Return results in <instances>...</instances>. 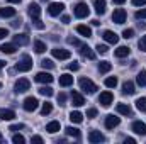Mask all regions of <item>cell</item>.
<instances>
[{
    "mask_svg": "<svg viewBox=\"0 0 146 144\" xmlns=\"http://www.w3.org/2000/svg\"><path fill=\"white\" fill-rule=\"evenodd\" d=\"M15 70L17 71H29V70H33V58L29 56V54H22V58L19 59V63L15 65Z\"/></svg>",
    "mask_w": 146,
    "mask_h": 144,
    "instance_id": "6da1fadb",
    "label": "cell"
},
{
    "mask_svg": "<svg viewBox=\"0 0 146 144\" xmlns=\"http://www.w3.org/2000/svg\"><path fill=\"white\" fill-rule=\"evenodd\" d=\"M78 85H80V88H82L85 93H88V95H92V93L97 92V85H95L92 80H88V78H80V80H78Z\"/></svg>",
    "mask_w": 146,
    "mask_h": 144,
    "instance_id": "7a4b0ae2",
    "label": "cell"
},
{
    "mask_svg": "<svg viewBox=\"0 0 146 144\" xmlns=\"http://www.w3.org/2000/svg\"><path fill=\"white\" fill-rule=\"evenodd\" d=\"M88 14H90V9H88L87 3H83V2L76 3V7H75V17L85 19V17H88Z\"/></svg>",
    "mask_w": 146,
    "mask_h": 144,
    "instance_id": "3957f363",
    "label": "cell"
},
{
    "mask_svg": "<svg viewBox=\"0 0 146 144\" xmlns=\"http://www.w3.org/2000/svg\"><path fill=\"white\" fill-rule=\"evenodd\" d=\"M31 88V81L27 80V78H19L17 81H15V92L17 93H24V92H27Z\"/></svg>",
    "mask_w": 146,
    "mask_h": 144,
    "instance_id": "277c9868",
    "label": "cell"
},
{
    "mask_svg": "<svg viewBox=\"0 0 146 144\" xmlns=\"http://www.w3.org/2000/svg\"><path fill=\"white\" fill-rule=\"evenodd\" d=\"M126 17H127V14H126L124 9H115L114 14H112V20L115 24H124L126 22Z\"/></svg>",
    "mask_w": 146,
    "mask_h": 144,
    "instance_id": "5b68a950",
    "label": "cell"
},
{
    "mask_svg": "<svg viewBox=\"0 0 146 144\" xmlns=\"http://www.w3.org/2000/svg\"><path fill=\"white\" fill-rule=\"evenodd\" d=\"M51 54H53L56 59H70V56H72V53H70L68 49H61V48L51 49Z\"/></svg>",
    "mask_w": 146,
    "mask_h": 144,
    "instance_id": "8992f818",
    "label": "cell"
},
{
    "mask_svg": "<svg viewBox=\"0 0 146 144\" xmlns=\"http://www.w3.org/2000/svg\"><path fill=\"white\" fill-rule=\"evenodd\" d=\"M37 107H39V102H37L36 97H27L24 100V110L26 112H34Z\"/></svg>",
    "mask_w": 146,
    "mask_h": 144,
    "instance_id": "52a82bcc",
    "label": "cell"
},
{
    "mask_svg": "<svg viewBox=\"0 0 146 144\" xmlns=\"http://www.w3.org/2000/svg\"><path fill=\"white\" fill-rule=\"evenodd\" d=\"M63 9H65V5H63V3H60V2H53V3H49L48 12H49V15L56 17V15H60V14L63 12Z\"/></svg>",
    "mask_w": 146,
    "mask_h": 144,
    "instance_id": "ba28073f",
    "label": "cell"
},
{
    "mask_svg": "<svg viewBox=\"0 0 146 144\" xmlns=\"http://www.w3.org/2000/svg\"><path fill=\"white\" fill-rule=\"evenodd\" d=\"M88 141H90L92 144H99V143H104L106 137H104V134H100V131H90Z\"/></svg>",
    "mask_w": 146,
    "mask_h": 144,
    "instance_id": "9c48e42d",
    "label": "cell"
},
{
    "mask_svg": "<svg viewBox=\"0 0 146 144\" xmlns=\"http://www.w3.org/2000/svg\"><path fill=\"white\" fill-rule=\"evenodd\" d=\"M112 100H114V95H112L110 92H102L100 97H99V102H100L104 107H109L110 104H112Z\"/></svg>",
    "mask_w": 146,
    "mask_h": 144,
    "instance_id": "30bf717a",
    "label": "cell"
},
{
    "mask_svg": "<svg viewBox=\"0 0 146 144\" xmlns=\"http://www.w3.org/2000/svg\"><path fill=\"white\" fill-rule=\"evenodd\" d=\"M121 124V119L119 117H115V115H112V114H109L107 117H106V127L107 129H114V127H117Z\"/></svg>",
    "mask_w": 146,
    "mask_h": 144,
    "instance_id": "8fae6325",
    "label": "cell"
},
{
    "mask_svg": "<svg viewBox=\"0 0 146 144\" xmlns=\"http://www.w3.org/2000/svg\"><path fill=\"white\" fill-rule=\"evenodd\" d=\"M36 81H39V83H44V85H49L51 81H53V76L49 75V73L46 71H41L36 75Z\"/></svg>",
    "mask_w": 146,
    "mask_h": 144,
    "instance_id": "7c38bea8",
    "label": "cell"
},
{
    "mask_svg": "<svg viewBox=\"0 0 146 144\" xmlns=\"http://www.w3.org/2000/svg\"><path fill=\"white\" fill-rule=\"evenodd\" d=\"M133 131H134L136 134H139V136H146V124L141 122V120L133 122Z\"/></svg>",
    "mask_w": 146,
    "mask_h": 144,
    "instance_id": "4fadbf2b",
    "label": "cell"
},
{
    "mask_svg": "<svg viewBox=\"0 0 146 144\" xmlns=\"http://www.w3.org/2000/svg\"><path fill=\"white\" fill-rule=\"evenodd\" d=\"M29 15H31V19H33V22H34V20H39L41 9H39L37 3H31V5H29Z\"/></svg>",
    "mask_w": 146,
    "mask_h": 144,
    "instance_id": "5bb4252c",
    "label": "cell"
},
{
    "mask_svg": "<svg viewBox=\"0 0 146 144\" xmlns=\"http://www.w3.org/2000/svg\"><path fill=\"white\" fill-rule=\"evenodd\" d=\"M102 37H104L109 44H117V42H119V36H117L115 32H112V31H104Z\"/></svg>",
    "mask_w": 146,
    "mask_h": 144,
    "instance_id": "9a60e30c",
    "label": "cell"
},
{
    "mask_svg": "<svg viewBox=\"0 0 146 144\" xmlns=\"http://www.w3.org/2000/svg\"><path fill=\"white\" fill-rule=\"evenodd\" d=\"M80 54H82L83 58H88V59H94V58H95V53H94L88 46H85V44H80Z\"/></svg>",
    "mask_w": 146,
    "mask_h": 144,
    "instance_id": "2e32d148",
    "label": "cell"
},
{
    "mask_svg": "<svg viewBox=\"0 0 146 144\" xmlns=\"http://www.w3.org/2000/svg\"><path fill=\"white\" fill-rule=\"evenodd\" d=\"M15 117V112L10 108H0V120H12Z\"/></svg>",
    "mask_w": 146,
    "mask_h": 144,
    "instance_id": "e0dca14e",
    "label": "cell"
},
{
    "mask_svg": "<svg viewBox=\"0 0 146 144\" xmlns=\"http://www.w3.org/2000/svg\"><path fill=\"white\" fill-rule=\"evenodd\" d=\"M72 102L75 107H82L83 104H85V98L78 93V92H72Z\"/></svg>",
    "mask_w": 146,
    "mask_h": 144,
    "instance_id": "ac0fdd59",
    "label": "cell"
},
{
    "mask_svg": "<svg viewBox=\"0 0 146 144\" xmlns=\"http://www.w3.org/2000/svg\"><path fill=\"white\" fill-rule=\"evenodd\" d=\"M27 42H29V36H27V34H15V36H14V44H15V46H17V44H19V46H24V44H27Z\"/></svg>",
    "mask_w": 146,
    "mask_h": 144,
    "instance_id": "d6986e66",
    "label": "cell"
},
{
    "mask_svg": "<svg viewBox=\"0 0 146 144\" xmlns=\"http://www.w3.org/2000/svg\"><path fill=\"white\" fill-rule=\"evenodd\" d=\"M60 85H61V87H70V85H73V76L68 75V73L61 75V76H60Z\"/></svg>",
    "mask_w": 146,
    "mask_h": 144,
    "instance_id": "ffe728a7",
    "label": "cell"
},
{
    "mask_svg": "<svg viewBox=\"0 0 146 144\" xmlns=\"http://www.w3.org/2000/svg\"><path fill=\"white\" fill-rule=\"evenodd\" d=\"M15 49H17V48H15V44H14V42H12V44H10V42H7V44H2V46H0V51H2V53H5V54H14V53H15Z\"/></svg>",
    "mask_w": 146,
    "mask_h": 144,
    "instance_id": "44dd1931",
    "label": "cell"
},
{
    "mask_svg": "<svg viewBox=\"0 0 146 144\" xmlns=\"http://www.w3.org/2000/svg\"><path fill=\"white\" fill-rule=\"evenodd\" d=\"M129 53H131V51H129L127 46H119V48L114 51V54H115L117 58H126V56H129Z\"/></svg>",
    "mask_w": 146,
    "mask_h": 144,
    "instance_id": "7402d4cb",
    "label": "cell"
},
{
    "mask_svg": "<svg viewBox=\"0 0 146 144\" xmlns=\"http://www.w3.org/2000/svg\"><path fill=\"white\" fill-rule=\"evenodd\" d=\"M134 92H136V90H134V83L127 80V81L122 85V93H124V95H133Z\"/></svg>",
    "mask_w": 146,
    "mask_h": 144,
    "instance_id": "603a6c76",
    "label": "cell"
},
{
    "mask_svg": "<svg viewBox=\"0 0 146 144\" xmlns=\"http://www.w3.org/2000/svg\"><path fill=\"white\" fill-rule=\"evenodd\" d=\"M117 112L119 114H122V115H133V108L129 107V105H126V104H117Z\"/></svg>",
    "mask_w": 146,
    "mask_h": 144,
    "instance_id": "cb8c5ba5",
    "label": "cell"
},
{
    "mask_svg": "<svg viewBox=\"0 0 146 144\" xmlns=\"http://www.w3.org/2000/svg\"><path fill=\"white\" fill-rule=\"evenodd\" d=\"M94 5H95V12L99 15H102L106 12V0H94Z\"/></svg>",
    "mask_w": 146,
    "mask_h": 144,
    "instance_id": "d4e9b609",
    "label": "cell"
},
{
    "mask_svg": "<svg viewBox=\"0 0 146 144\" xmlns=\"http://www.w3.org/2000/svg\"><path fill=\"white\" fill-rule=\"evenodd\" d=\"M76 31H78V34H82V36L92 37V29H90L88 26H83V24H80V26L76 27Z\"/></svg>",
    "mask_w": 146,
    "mask_h": 144,
    "instance_id": "484cf974",
    "label": "cell"
},
{
    "mask_svg": "<svg viewBox=\"0 0 146 144\" xmlns=\"http://www.w3.org/2000/svg\"><path fill=\"white\" fill-rule=\"evenodd\" d=\"M60 127H61V126H60V122H58V120H53V122H49V124L46 126V131H48L49 134H54V132H58V131H60Z\"/></svg>",
    "mask_w": 146,
    "mask_h": 144,
    "instance_id": "4316f807",
    "label": "cell"
},
{
    "mask_svg": "<svg viewBox=\"0 0 146 144\" xmlns=\"http://www.w3.org/2000/svg\"><path fill=\"white\" fill-rule=\"evenodd\" d=\"M14 15H15V9H10V7L0 9V17H14Z\"/></svg>",
    "mask_w": 146,
    "mask_h": 144,
    "instance_id": "83f0119b",
    "label": "cell"
},
{
    "mask_svg": "<svg viewBox=\"0 0 146 144\" xmlns=\"http://www.w3.org/2000/svg\"><path fill=\"white\" fill-rule=\"evenodd\" d=\"M70 120H72V122H75V124H80V122L83 120V115H82L78 110H75V112H72V114H70Z\"/></svg>",
    "mask_w": 146,
    "mask_h": 144,
    "instance_id": "f1b7e54d",
    "label": "cell"
},
{
    "mask_svg": "<svg viewBox=\"0 0 146 144\" xmlns=\"http://www.w3.org/2000/svg\"><path fill=\"white\" fill-rule=\"evenodd\" d=\"M110 68H112V65H110L109 61H100L99 63V71L100 73H109Z\"/></svg>",
    "mask_w": 146,
    "mask_h": 144,
    "instance_id": "f546056e",
    "label": "cell"
},
{
    "mask_svg": "<svg viewBox=\"0 0 146 144\" xmlns=\"http://www.w3.org/2000/svg\"><path fill=\"white\" fill-rule=\"evenodd\" d=\"M37 92H39L42 97H51V95L54 93V92H53V88H51V87H46V85H44V87H41Z\"/></svg>",
    "mask_w": 146,
    "mask_h": 144,
    "instance_id": "4dcf8cb0",
    "label": "cell"
},
{
    "mask_svg": "<svg viewBox=\"0 0 146 144\" xmlns=\"http://www.w3.org/2000/svg\"><path fill=\"white\" fill-rule=\"evenodd\" d=\"M65 131H66V134H68V136H72V137H75V139H78V137H80V131H78L76 127H73V126L66 127Z\"/></svg>",
    "mask_w": 146,
    "mask_h": 144,
    "instance_id": "1f68e13d",
    "label": "cell"
},
{
    "mask_svg": "<svg viewBox=\"0 0 146 144\" xmlns=\"http://www.w3.org/2000/svg\"><path fill=\"white\" fill-rule=\"evenodd\" d=\"M136 81H138V85H139V87H146V71H145V70L138 73V78H136Z\"/></svg>",
    "mask_w": 146,
    "mask_h": 144,
    "instance_id": "d6a6232c",
    "label": "cell"
},
{
    "mask_svg": "<svg viewBox=\"0 0 146 144\" xmlns=\"http://www.w3.org/2000/svg\"><path fill=\"white\" fill-rule=\"evenodd\" d=\"M34 49H36V53L41 54V53H44V51H46V44H44L42 41H39V39H37V41H34Z\"/></svg>",
    "mask_w": 146,
    "mask_h": 144,
    "instance_id": "836d02e7",
    "label": "cell"
},
{
    "mask_svg": "<svg viewBox=\"0 0 146 144\" xmlns=\"http://www.w3.org/2000/svg\"><path fill=\"white\" fill-rule=\"evenodd\" d=\"M136 107L139 112H146V97H141L136 100Z\"/></svg>",
    "mask_w": 146,
    "mask_h": 144,
    "instance_id": "e575fe53",
    "label": "cell"
},
{
    "mask_svg": "<svg viewBox=\"0 0 146 144\" xmlns=\"http://www.w3.org/2000/svg\"><path fill=\"white\" fill-rule=\"evenodd\" d=\"M106 87H107V88H115V87H117V78H115V76L106 78Z\"/></svg>",
    "mask_w": 146,
    "mask_h": 144,
    "instance_id": "d590c367",
    "label": "cell"
},
{
    "mask_svg": "<svg viewBox=\"0 0 146 144\" xmlns=\"http://www.w3.org/2000/svg\"><path fill=\"white\" fill-rule=\"evenodd\" d=\"M51 110H53V105H51L49 102H46V104H42L41 114H42V115H48V114H51Z\"/></svg>",
    "mask_w": 146,
    "mask_h": 144,
    "instance_id": "8d00e7d4",
    "label": "cell"
},
{
    "mask_svg": "<svg viewBox=\"0 0 146 144\" xmlns=\"http://www.w3.org/2000/svg\"><path fill=\"white\" fill-rule=\"evenodd\" d=\"M41 66H42L44 70H51V68H54V63H53L51 59H42V61H41Z\"/></svg>",
    "mask_w": 146,
    "mask_h": 144,
    "instance_id": "74e56055",
    "label": "cell"
},
{
    "mask_svg": "<svg viewBox=\"0 0 146 144\" xmlns=\"http://www.w3.org/2000/svg\"><path fill=\"white\" fill-rule=\"evenodd\" d=\"M12 143H14V144H24V143H26V139H24V136H22V134H14Z\"/></svg>",
    "mask_w": 146,
    "mask_h": 144,
    "instance_id": "f35d334b",
    "label": "cell"
},
{
    "mask_svg": "<svg viewBox=\"0 0 146 144\" xmlns=\"http://www.w3.org/2000/svg\"><path fill=\"white\" fill-rule=\"evenodd\" d=\"M95 49H97V53H100V54H106V53L109 51V48H107L106 44H97V48H95Z\"/></svg>",
    "mask_w": 146,
    "mask_h": 144,
    "instance_id": "ab89813d",
    "label": "cell"
},
{
    "mask_svg": "<svg viewBox=\"0 0 146 144\" xmlns=\"http://www.w3.org/2000/svg\"><path fill=\"white\" fill-rule=\"evenodd\" d=\"M24 127H26L24 124H14V126H10V127H9V131H12V132H17V131H22Z\"/></svg>",
    "mask_w": 146,
    "mask_h": 144,
    "instance_id": "60d3db41",
    "label": "cell"
},
{
    "mask_svg": "<svg viewBox=\"0 0 146 144\" xmlns=\"http://www.w3.org/2000/svg\"><path fill=\"white\" fill-rule=\"evenodd\" d=\"M133 36H134V31H133V29H124V31H122V37H124V39H131Z\"/></svg>",
    "mask_w": 146,
    "mask_h": 144,
    "instance_id": "b9f144b4",
    "label": "cell"
},
{
    "mask_svg": "<svg viewBox=\"0 0 146 144\" xmlns=\"http://www.w3.org/2000/svg\"><path fill=\"white\" fill-rule=\"evenodd\" d=\"M138 46H139V49H141V51H145V53H146V36H143L141 39H139Z\"/></svg>",
    "mask_w": 146,
    "mask_h": 144,
    "instance_id": "7bdbcfd3",
    "label": "cell"
},
{
    "mask_svg": "<svg viewBox=\"0 0 146 144\" xmlns=\"http://www.w3.org/2000/svg\"><path fill=\"white\" fill-rule=\"evenodd\" d=\"M87 117H88V119L97 117V108H88V110H87Z\"/></svg>",
    "mask_w": 146,
    "mask_h": 144,
    "instance_id": "ee69618b",
    "label": "cell"
},
{
    "mask_svg": "<svg viewBox=\"0 0 146 144\" xmlns=\"http://www.w3.org/2000/svg\"><path fill=\"white\" fill-rule=\"evenodd\" d=\"M134 17H136V19H146V9H143V10H138Z\"/></svg>",
    "mask_w": 146,
    "mask_h": 144,
    "instance_id": "f6af8a7d",
    "label": "cell"
},
{
    "mask_svg": "<svg viewBox=\"0 0 146 144\" xmlns=\"http://www.w3.org/2000/svg\"><path fill=\"white\" fill-rule=\"evenodd\" d=\"M66 41H68V44H73V46H80V41H78L76 37H68Z\"/></svg>",
    "mask_w": 146,
    "mask_h": 144,
    "instance_id": "bcb514c9",
    "label": "cell"
},
{
    "mask_svg": "<svg viewBox=\"0 0 146 144\" xmlns=\"http://www.w3.org/2000/svg\"><path fill=\"white\" fill-rule=\"evenodd\" d=\"M68 68H70V70H72V71H76V70H78V68H80V65H78V63H76V61H73V63H70V65H68Z\"/></svg>",
    "mask_w": 146,
    "mask_h": 144,
    "instance_id": "7dc6e473",
    "label": "cell"
},
{
    "mask_svg": "<svg viewBox=\"0 0 146 144\" xmlns=\"http://www.w3.org/2000/svg\"><path fill=\"white\" fill-rule=\"evenodd\" d=\"M31 143H36V144H42V137L41 136H33Z\"/></svg>",
    "mask_w": 146,
    "mask_h": 144,
    "instance_id": "c3c4849f",
    "label": "cell"
},
{
    "mask_svg": "<svg viewBox=\"0 0 146 144\" xmlns=\"http://www.w3.org/2000/svg\"><path fill=\"white\" fill-rule=\"evenodd\" d=\"M58 102L63 105V104L66 102V95H65V93H60V95H58Z\"/></svg>",
    "mask_w": 146,
    "mask_h": 144,
    "instance_id": "681fc988",
    "label": "cell"
},
{
    "mask_svg": "<svg viewBox=\"0 0 146 144\" xmlns=\"http://www.w3.org/2000/svg\"><path fill=\"white\" fill-rule=\"evenodd\" d=\"M133 5L139 7V5H146V0H133Z\"/></svg>",
    "mask_w": 146,
    "mask_h": 144,
    "instance_id": "f907efd6",
    "label": "cell"
},
{
    "mask_svg": "<svg viewBox=\"0 0 146 144\" xmlns=\"http://www.w3.org/2000/svg\"><path fill=\"white\" fill-rule=\"evenodd\" d=\"M7 36H9V31H7V29H0V41Z\"/></svg>",
    "mask_w": 146,
    "mask_h": 144,
    "instance_id": "816d5d0a",
    "label": "cell"
},
{
    "mask_svg": "<svg viewBox=\"0 0 146 144\" xmlns=\"http://www.w3.org/2000/svg\"><path fill=\"white\" fill-rule=\"evenodd\" d=\"M34 26H36L37 29H42V27H44V24H42L41 20H34Z\"/></svg>",
    "mask_w": 146,
    "mask_h": 144,
    "instance_id": "f5cc1de1",
    "label": "cell"
},
{
    "mask_svg": "<svg viewBox=\"0 0 146 144\" xmlns=\"http://www.w3.org/2000/svg\"><path fill=\"white\" fill-rule=\"evenodd\" d=\"M134 143H136V141H134L133 137H126V139H124V144H134Z\"/></svg>",
    "mask_w": 146,
    "mask_h": 144,
    "instance_id": "db71d44e",
    "label": "cell"
},
{
    "mask_svg": "<svg viewBox=\"0 0 146 144\" xmlns=\"http://www.w3.org/2000/svg\"><path fill=\"white\" fill-rule=\"evenodd\" d=\"M61 22H63V24H68V22H70V17H68V15H63V17H61Z\"/></svg>",
    "mask_w": 146,
    "mask_h": 144,
    "instance_id": "11a10c76",
    "label": "cell"
},
{
    "mask_svg": "<svg viewBox=\"0 0 146 144\" xmlns=\"http://www.w3.org/2000/svg\"><path fill=\"white\" fill-rule=\"evenodd\" d=\"M112 2H114V3H115V5H122V3H124V2H126V0H112Z\"/></svg>",
    "mask_w": 146,
    "mask_h": 144,
    "instance_id": "9f6ffc18",
    "label": "cell"
},
{
    "mask_svg": "<svg viewBox=\"0 0 146 144\" xmlns=\"http://www.w3.org/2000/svg\"><path fill=\"white\" fill-rule=\"evenodd\" d=\"M7 2H10V3H21L22 0H7Z\"/></svg>",
    "mask_w": 146,
    "mask_h": 144,
    "instance_id": "6f0895ef",
    "label": "cell"
},
{
    "mask_svg": "<svg viewBox=\"0 0 146 144\" xmlns=\"http://www.w3.org/2000/svg\"><path fill=\"white\" fill-rule=\"evenodd\" d=\"M3 66H5V63H3V61L0 59V71H2V68H3Z\"/></svg>",
    "mask_w": 146,
    "mask_h": 144,
    "instance_id": "680465c9",
    "label": "cell"
},
{
    "mask_svg": "<svg viewBox=\"0 0 146 144\" xmlns=\"http://www.w3.org/2000/svg\"><path fill=\"white\" fill-rule=\"evenodd\" d=\"M0 143H3V136H2V132H0Z\"/></svg>",
    "mask_w": 146,
    "mask_h": 144,
    "instance_id": "91938a15",
    "label": "cell"
},
{
    "mask_svg": "<svg viewBox=\"0 0 146 144\" xmlns=\"http://www.w3.org/2000/svg\"><path fill=\"white\" fill-rule=\"evenodd\" d=\"M0 88H2V83H0Z\"/></svg>",
    "mask_w": 146,
    "mask_h": 144,
    "instance_id": "94428289",
    "label": "cell"
}]
</instances>
